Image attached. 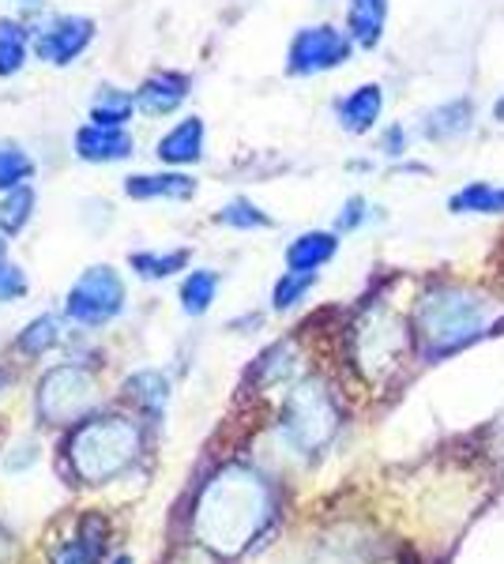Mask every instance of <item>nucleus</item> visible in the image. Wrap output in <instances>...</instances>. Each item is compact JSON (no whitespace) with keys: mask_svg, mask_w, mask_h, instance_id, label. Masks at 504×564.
Masks as SVG:
<instances>
[{"mask_svg":"<svg viewBox=\"0 0 504 564\" xmlns=\"http://www.w3.org/2000/svg\"><path fill=\"white\" fill-rule=\"evenodd\" d=\"M26 61V31L12 20H0V76H15Z\"/></svg>","mask_w":504,"mask_h":564,"instance_id":"nucleus-25","label":"nucleus"},{"mask_svg":"<svg viewBox=\"0 0 504 564\" xmlns=\"http://www.w3.org/2000/svg\"><path fill=\"white\" fill-rule=\"evenodd\" d=\"M159 154L162 162H170V166H189V162H200L204 159V121L200 117H189V121H181L178 129L167 132L159 140Z\"/></svg>","mask_w":504,"mask_h":564,"instance_id":"nucleus-14","label":"nucleus"},{"mask_svg":"<svg viewBox=\"0 0 504 564\" xmlns=\"http://www.w3.org/2000/svg\"><path fill=\"white\" fill-rule=\"evenodd\" d=\"M410 347V332L392 313H369L354 332V354L365 372H380L396 366Z\"/></svg>","mask_w":504,"mask_h":564,"instance_id":"nucleus-8","label":"nucleus"},{"mask_svg":"<svg viewBox=\"0 0 504 564\" xmlns=\"http://www.w3.org/2000/svg\"><path fill=\"white\" fill-rule=\"evenodd\" d=\"M290 369H294V350H290V343L271 347L260 358V366H256V372H260V384H275V380H282Z\"/></svg>","mask_w":504,"mask_h":564,"instance_id":"nucleus-30","label":"nucleus"},{"mask_svg":"<svg viewBox=\"0 0 504 564\" xmlns=\"http://www.w3.org/2000/svg\"><path fill=\"white\" fill-rule=\"evenodd\" d=\"M354 53V39L335 26L320 23V26H301L290 39L287 50V72L290 76H320V72H332L339 65H346Z\"/></svg>","mask_w":504,"mask_h":564,"instance_id":"nucleus-7","label":"nucleus"},{"mask_svg":"<svg viewBox=\"0 0 504 564\" xmlns=\"http://www.w3.org/2000/svg\"><path fill=\"white\" fill-rule=\"evenodd\" d=\"M4 252H8V249H4V238H0V275H4V268H8V263H4Z\"/></svg>","mask_w":504,"mask_h":564,"instance_id":"nucleus-37","label":"nucleus"},{"mask_svg":"<svg viewBox=\"0 0 504 564\" xmlns=\"http://www.w3.org/2000/svg\"><path fill=\"white\" fill-rule=\"evenodd\" d=\"M136 275L143 279H167L173 271H181L189 263V249H173V252H132L128 257Z\"/></svg>","mask_w":504,"mask_h":564,"instance_id":"nucleus-23","label":"nucleus"},{"mask_svg":"<svg viewBox=\"0 0 504 564\" xmlns=\"http://www.w3.org/2000/svg\"><path fill=\"white\" fill-rule=\"evenodd\" d=\"M8 380H12V372H8V369H0V388H4Z\"/></svg>","mask_w":504,"mask_h":564,"instance_id":"nucleus-38","label":"nucleus"},{"mask_svg":"<svg viewBox=\"0 0 504 564\" xmlns=\"http://www.w3.org/2000/svg\"><path fill=\"white\" fill-rule=\"evenodd\" d=\"M493 117H497V121H504V95L497 98V106H493Z\"/></svg>","mask_w":504,"mask_h":564,"instance_id":"nucleus-36","label":"nucleus"},{"mask_svg":"<svg viewBox=\"0 0 504 564\" xmlns=\"http://www.w3.org/2000/svg\"><path fill=\"white\" fill-rule=\"evenodd\" d=\"M471 124H474L471 98H455V102H444V106H437L433 113H426L421 132H426L433 143H448V140H460V135L471 132Z\"/></svg>","mask_w":504,"mask_h":564,"instance_id":"nucleus-15","label":"nucleus"},{"mask_svg":"<svg viewBox=\"0 0 504 564\" xmlns=\"http://www.w3.org/2000/svg\"><path fill=\"white\" fill-rule=\"evenodd\" d=\"M335 249H339L335 234H328V230H309V234H301L298 241H290V249H287V268H290V271H317V268H324V263L335 257Z\"/></svg>","mask_w":504,"mask_h":564,"instance_id":"nucleus-18","label":"nucleus"},{"mask_svg":"<svg viewBox=\"0 0 504 564\" xmlns=\"http://www.w3.org/2000/svg\"><path fill=\"white\" fill-rule=\"evenodd\" d=\"M173 564H215V561H211L207 553H196V550H189V553H181V557L173 561Z\"/></svg>","mask_w":504,"mask_h":564,"instance_id":"nucleus-35","label":"nucleus"},{"mask_svg":"<svg viewBox=\"0 0 504 564\" xmlns=\"http://www.w3.org/2000/svg\"><path fill=\"white\" fill-rule=\"evenodd\" d=\"M271 516V489L249 467H226L204 486L192 531L211 553H242Z\"/></svg>","mask_w":504,"mask_h":564,"instance_id":"nucleus-1","label":"nucleus"},{"mask_svg":"<svg viewBox=\"0 0 504 564\" xmlns=\"http://www.w3.org/2000/svg\"><path fill=\"white\" fill-rule=\"evenodd\" d=\"M76 154L84 162H121L132 154V135L125 129H106V124H87L76 132Z\"/></svg>","mask_w":504,"mask_h":564,"instance_id":"nucleus-11","label":"nucleus"},{"mask_svg":"<svg viewBox=\"0 0 504 564\" xmlns=\"http://www.w3.org/2000/svg\"><path fill=\"white\" fill-rule=\"evenodd\" d=\"M365 212H369V204H365V199L362 196H351V199H346V204H343V212H339V230H357V226H362L365 223Z\"/></svg>","mask_w":504,"mask_h":564,"instance_id":"nucleus-31","label":"nucleus"},{"mask_svg":"<svg viewBox=\"0 0 504 564\" xmlns=\"http://www.w3.org/2000/svg\"><path fill=\"white\" fill-rule=\"evenodd\" d=\"M34 174L31 154L20 151L15 143H0V188H15Z\"/></svg>","mask_w":504,"mask_h":564,"instance_id":"nucleus-28","label":"nucleus"},{"mask_svg":"<svg viewBox=\"0 0 504 564\" xmlns=\"http://www.w3.org/2000/svg\"><path fill=\"white\" fill-rule=\"evenodd\" d=\"M125 308V282L109 263L103 268H87L84 275L76 279V286L68 290V302H64V313L76 324L98 327L106 321H114Z\"/></svg>","mask_w":504,"mask_h":564,"instance_id":"nucleus-6","label":"nucleus"},{"mask_svg":"<svg viewBox=\"0 0 504 564\" xmlns=\"http://www.w3.org/2000/svg\"><path fill=\"white\" fill-rule=\"evenodd\" d=\"M493 324V302L471 286H433L415 308V332L421 343V358L437 361L452 350H463L479 335L490 332Z\"/></svg>","mask_w":504,"mask_h":564,"instance_id":"nucleus-2","label":"nucleus"},{"mask_svg":"<svg viewBox=\"0 0 504 564\" xmlns=\"http://www.w3.org/2000/svg\"><path fill=\"white\" fill-rule=\"evenodd\" d=\"M106 520L103 516H84L79 531L72 534L68 542L57 545L53 553V564H98L103 561V550H106Z\"/></svg>","mask_w":504,"mask_h":564,"instance_id":"nucleus-12","label":"nucleus"},{"mask_svg":"<svg viewBox=\"0 0 504 564\" xmlns=\"http://www.w3.org/2000/svg\"><path fill=\"white\" fill-rule=\"evenodd\" d=\"M114 564H132V557H117Z\"/></svg>","mask_w":504,"mask_h":564,"instance_id":"nucleus-39","label":"nucleus"},{"mask_svg":"<svg viewBox=\"0 0 504 564\" xmlns=\"http://www.w3.org/2000/svg\"><path fill=\"white\" fill-rule=\"evenodd\" d=\"M313 282H317V271H287V275H282L279 282H275V308H294L301 297L309 294V290H313Z\"/></svg>","mask_w":504,"mask_h":564,"instance_id":"nucleus-29","label":"nucleus"},{"mask_svg":"<svg viewBox=\"0 0 504 564\" xmlns=\"http://www.w3.org/2000/svg\"><path fill=\"white\" fill-rule=\"evenodd\" d=\"M185 98H189V76H181V72H154L148 84L140 87L136 102H140L143 113L167 117L185 102Z\"/></svg>","mask_w":504,"mask_h":564,"instance_id":"nucleus-13","label":"nucleus"},{"mask_svg":"<svg viewBox=\"0 0 504 564\" xmlns=\"http://www.w3.org/2000/svg\"><path fill=\"white\" fill-rule=\"evenodd\" d=\"M12 557H15V539L0 527V564H8Z\"/></svg>","mask_w":504,"mask_h":564,"instance_id":"nucleus-34","label":"nucleus"},{"mask_svg":"<svg viewBox=\"0 0 504 564\" xmlns=\"http://www.w3.org/2000/svg\"><path fill=\"white\" fill-rule=\"evenodd\" d=\"M140 456V430L128 417H95L84 422L68 441V459L79 481H109L125 475L132 459Z\"/></svg>","mask_w":504,"mask_h":564,"instance_id":"nucleus-3","label":"nucleus"},{"mask_svg":"<svg viewBox=\"0 0 504 564\" xmlns=\"http://www.w3.org/2000/svg\"><path fill=\"white\" fill-rule=\"evenodd\" d=\"M132 95L117 87H98L95 102H90V121L95 124H106V129H121V124L132 117Z\"/></svg>","mask_w":504,"mask_h":564,"instance_id":"nucleus-21","label":"nucleus"},{"mask_svg":"<svg viewBox=\"0 0 504 564\" xmlns=\"http://www.w3.org/2000/svg\"><path fill=\"white\" fill-rule=\"evenodd\" d=\"M34 215V188L31 185H15L12 193L0 204V230L4 234H20Z\"/></svg>","mask_w":504,"mask_h":564,"instance_id":"nucleus-24","label":"nucleus"},{"mask_svg":"<svg viewBox=\"0 0 504 564\" xmlns=\"http://www.w3.org/2000/svg\"><path fill=\"white\" fill-rule=\"evenodd\" d=\"M380 148H384V154H392V159L407 154V132H403V124H392V129L380 135Z\"/></svg>","mask_w":504,"mask_h":564,"instance_id":"nucleus-33","label":"nucleus"},{"mask_svg":"<svg viewBox=\"0 0 504 564\" xmlns=\"http://www.w3.org/2000/svg\"><path fill=\"white\" fill-rule=\"evenodd\" d=\"M26 294V279L20 268H4L0 275V302H12V297H23Z\"/></svg>","mask_w":504,"mask_h":564,"instance_id":"nucleus-32","label":"nucleus"},{"mask_svg":"<svg viewBox=\"0 0 504 564\" xmlns=\"http://www.w3.org/2000/svg\"><path fill=\"white\" fill-rule=\"evenodd\" d=\"M95 377L79 366H57L39 384V417L45 425H72L95 406Z\"/></svg>","mask_w":504,"mask_h":564,"instance_id":"nucleus-5","label":"nucleus"},{"mask_svg":"<svg viewBox=\"0 0 504 564\" xmlns=\"http://www.w3.org/2000/svg\"><path fill=\"white\" fill-rule=\"evenodd\" d=\"M125 196L132 199H192L196 196V181L189 174H136L125 181Z\"/></svg>","mask_w":504,"mask_h":564,"instance_id":"nucleus-17","label":"nucleus"},{"mask_svg":"<svg viewBox=\"0 0 504 564\" xmlns=\"http://www.w3.org/2000/svg\"><path fill=\"white\" fill-rule=\"evenodd\" d=\"M218 294V275L215 271H192V275L181 282V308L189 316H204L211 302Z\"/></svg>","mask_w":504,"mask_h":564,"instance_id":"nucleus-22","label":"nucleus"},{"mask_svg":"<svg viewBox=\"0 0 504 564\" xmlns=\"http://www.w3.org/2000/svg\"><path fill=\"white\" fill-rule=\"evenodd\" d=\"M380 109H384V90L377 84H362L357 90H351L346 98L335 102V117L346 132L365 135L373 124L380 121Z\"/></svg>","mask_w":504,"mask_h":564,"instance_id":"nucleus-10","label":"nucleus"},{"mask_svg":"<svg viewBox=\"0 0 504 564\" xmlns=\"http://www.w3.org/2000/svg\"><path fill=\"white\" fill-rule=\"evenodd\" d=\"M57 339H61L57 321H53V316H39V321L26 324V332L20 335V343H15V350L26 354V358H42L45 350L57 347Z\"/></svg>","mask_w":504,"mask_h":564,"instance_id":"nucleus-26","label":"nucleus"},{"mask_svg":"<svg viewBox=\"0 0 504 564\" xmlns=\"http://www.w3.org/2000/svg\"><path fill=\"white\" fill-rule=\"evenodd\" d=\"M125 391H128V399H132L136 406H143L151 417L159 414L170 399V384L162 372H136V377H128Z\"/></svg>","mask_w":504,"mask_h":564,"instance_id":"nucleus-20","label":"nucleus"},{"mask_svg":"<svg viewBox=\"0 0 504 564\" xmlns=\"http://www.w3.org/2000/svg\"><path fill=\"white\" fill-rule=\"evenodd\" d=\"M339 430V406L320 380H301L287 395L282 406V436L294 444L298 452H317Z\"/></svg>","mask_w":504,"mask_h":564,"instance_id":"nucleus-4","label":"nucleus"},{"mask_svg":"<svg viewBox=\"0 0 504 564\" xmlns=\"http://www.w3.org/2000/svg\"><path fill=\"white\" fill-rule=\"evenodd\" d=\"M215 223L234 226V230H268V226H271V218L264 215L260 207L253 204V199L237 196V199H230V204H226L223 212L215 215Z\"/></svg>","mask_w":504,"mask_h":564,"instance_id":"nucleus-27","label":"nucleus"},{"mask_svg":"<svg viewBox=\"0 0 504 564\" xmlns=\"http://www.w3.org/2000/svg\"><path fill=\"white\" fill-rule=\"evenodd\" d=\"M455 215H504V188L490 185V181H474V185H463L460 193L448 199Z\"/></svg>","mask_w":504,"mask_h":564,"instance_id":"nucleus-19","label":"nucleus"},{"mask_svg":"<svg viewBox=\"0 0 504 564\" xmlns=\"http://www.w3.org/2000/svg\"><path fill=\"white\" fill-rule=\"evenodd\" d=\"M95 39V23L87 15H57L34 34V53L50 65H72Z\"/></svg>","mask_w":504,"mask_h":564,"instance_id":"nucleus-9","label":"nucleus"},{"mask_svg":"<svg viewBox=\"0 0 504 564\" xmlns=\"http://www.w3.org/2000/svg\"><path fill=\"white\" fill-rule=\"evenodd\" d=\"M388 23V0H351L346 4V31L362 50H373Z\"/></svg>","mask_w":504,"mask_h":564,"instance_id":"nucleus-16","label":"nucleus"}]
</instances>
